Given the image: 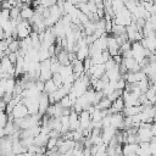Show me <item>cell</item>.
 Here are the masks:
<instances>
[{
	"mask_svg": "<svg viewBox=\"0 0 156 156\" xmlns=\"http://www.w3.org/2000/svg\"><path fill=\"white\" fill-rule=\"evenodd\" d=\"M30 32H32V26L29 24V22L22 20L21 22H18V24L16 27V38L18 40L24 39V38L29 37Z\"/></svg>",
	"mask_w": 156,
	"mask_h": 156,
	"instance_id": "obj_1",
	"label": "cell"
},
{
	"mask_svg": "<svg viewBox=\"0 0 156 156\" xmlns=\"http://www.w3.org/2000/svg\"><path fill=\"white\" fill-rule=\"evenodd\" d=\"M123 118H124V116L122 115V112L111 113V117H110V127L115 128L116 130H124Z\"/></svg>",
	"mask_w": 156,
	"mask_h": 156,
	"instance_id": "obj_2",
	"label": "cell"
},
{
	"mask_svg": "<svg viewBox=\"0 0 156 156\" xmlns=\"http://www.w3.org/2000/svg\"><path fill=\"white\" fill-rule=\"evenodd\" d=\"M10 113H11V116L13 117V119H21V118H24V117L28 116V110H27V107H26L22 102H18V104L12 108V111H11Z\"/></svg>",
	"mask_w": 156,
	"mask_h": 156,
	"instance_id": "obj_3",
	"label": "cell"
},
{
	"mask_svg": "<svg viewBox=\"0 0 156 156\" xmlns=\"http://www.w3.org/2000/svg\"><path fill=\"white\" fill-rule=\"evenodd\" d=\"M106 50H107V52L110 54L111 57L119 54V45L117 44V41H116V39L112 34L107 35V49Z\"/></svg>",
	"mask_w": 156,
	"mask_h": 156,
	"instance_id": "obj_4",
	"label": "cell"
},
{
	"mask_svg": "<svg viewBox=\"0 0 156 156\" xmlns=\"http://www.w3.org/2000/svg\"><path fill=\"white\" fill-rule=\"evenodd\" d=\"M124 67H126V69H127V72H138V71H140V66H139V63L133 58V57H122V62H121Z\"/></svg>",
	"mask_w": 156,
	"mask_h": 156,
	"instance_id": "obj_5",
	"label": "cell"
},
{
	"mask_svg": "<svg viewBox=\"0 0 156 156\" xmlns=\"http://www.w3.org/2000/svg\"><path fill=\"white\" fill-rule=\"evenodd\" d=\"M155 135L151 133L150 128H138L136 130V138L139 143H149Z\"/></svg>",
	"mask_w": 156,
	"mask_h": 156,
	"instance_id": "obj_6",
	"label": "cell"
},
{
	"mask_svg": "<svg viewBox=\"0 0 156 156\" xmlns=\"http://www.w3.org/2000/svg\"><path fill=\"white\" fill-rule=\"evenodd\" d=\"M140 44L144 49L149 50L150 52H154L155 51V48H156V39H155V35H150V37H145L140 40Z\"/></svg>",
	"mask_w": 156,
	"mask_h": 156,
	"instance_id": "obj_7",
	"label": "cell"
},
{
	"mask_svg": "<svg viewBox=\"0 0 156 156\" xmlns=\"http://www.w3.org/2000/svg\"><path fill=\"white\" fill-rule=\"evenodd\" d=\"M116 132L117 130L115 128H112V127H104L101 129V140H102V143L107 145V143L115 136Z\"/></svg>",
	"mask_w": 156,
	"mask_h": 156,
	"instance_id": "obj_8",
	"label": "cell"
},
{
	"mask_svg": "<svg viewBox=\"0 0 156 156\" xmlns=\"http://www.w3.org/2000/svg\"><path fill=\"white\" fill-rule=\"evenodd\" d=\"M78 119H79V129L89 128L91 119H90V115L85 110H83L80 113H78Z\"/></svg>",
	"mask_w": 156,
	"mask_h": 156,
	"instance_id": "obj_9",
	"label": "cell"
},
{
	"mask_svg": "<svg viewBox=\"0 0 156 156\" xmlns=\"http://www.w3.org/2000/svg\"><path fill=\"white\" fill-rule=\"evenodd\" d=\"M68 123H69V130H77L79 129V119H78V113L74 112L71 108V112L68 115Z\"/></svg>",
	"mask_w": 156,
	"mask_h": 156,
	"instance_id": "obj_10",
	"label": "cell"
},
{
	"mask_svg": "<svg viewBox=\"0 0 156 156\" xmlns=\"http://www.w3.org/2000/svg\"><path fill=\"white\" fill-rule=\"evenodd\" d=\"M138 151V144H123L122 156H134Z\"/></svg>",
	"mask_w": 156,
	"mask_h": 156,
	"instance_id": "obj_11",
	"label": "cell"
},
{
	"mask_svg": "<svg viewBox=\"0 0 156 156\" xmlns=\"http://www.w3.org/2000/svg\"><path fill=\"white\" fill-rule=\"evenodd\" d=\"M33 15H34V10L30 6H28L27 4H23V7L20 10V17H21V20L29 21Z\"/></svg>",
	"mask_w": 156,
	"mask_h": 156,
	"instance_id": "obj_12",
	"label": "cell"
},
{
	"mask_svg": "<svg viewBox=\"0 0 156 156\" xmlns=\"http://www.w3.org/2000/svg\"><path fill=\"white\" fill-rule=\"evenodd\" d=\"M105 74L107 76L108 82H116V80H118V79L122 77V76H121V73H119V69H118V65H116L113 68H111V69L106 71V72H105Z\"/></svg>",
	"mask_w": 156,
	"mask_h": 156,
	"instance_id": "obj_13",
	"label": "cell"
},
{
	"mask_svg": "<svg viewBox=\"0 0 156 156\" xmlns=\"http://www.w3.org/2000/svg\"><path fill=\"white\" fill-rule=\"evenodd\" d=\"M139 112H140L139 106H124V108L122 110V115L124 117H130V116H134Z\"/></svg>",
	"mask_w": 156,
	"mask_h": 156,
	"instance_id": "obj_14",
	"label": "cell"
},
{
	"mask_svg": "<svg viewBox=\"0 0 156 156\" xmlns=\"http://www.w3.org/2000/svg\"><path fill=\"white\" fill-rule=\"evenodd\" d=\"M48 139H49V135H48V134L39 133L37 136H34V139H33V145H37V146H45Z\"/></svg>",
	"mask_w": 156,
	"mask_h": 156,
	"instance_id": "obj_15",
	"label": "cell"
},
{
	"mask_svg": "<svg viewBox=\"0 0 156 156\" xmlns=\"http://www.w3.org/2000/svg\"><path fill=\"white\" fill-rule=\"evenodd\" d=\"M111 101L106 98V96H104L101 100H99V102L95 105V108H98V110H108L110 107H111Z\"/></svg>",
	"mask_w": 156,
	"mask_h": 156,
	"instance_id": "obj_16",
	"label": "cell"
},
{
	"mask_svg": "<svg viewBox=\"0 0 156 156\" xmlns=\"http://www.w3.org/2000/svg\"><path fill=\"white\" fill-rule=\"evenodd\" d=\"M155 90H156L155 84H152V85H150V87H149V89L144 93V95H145L146 100H149V101H150V102H152V104H155V98H156Z\"/></svg>",
	"mask_w": 156,
	"mask_h": 156,
	"instance_id": "obj_17",
	"label": "cell"
},
{
	"mask_svg": "<svg viewBox=\"0 0 156 156\" xmlns=\"http://www.w3.org/2000/svg\"><path fill=\"white\" fill-rule=\"evenodd\" d=\"M57 89V87L54 84V82L51 80V79H49V80H46V82H44V89H43V91L45 93V94H51V93H54L55 90Z\"/></svg>",
	"mask_w": 156,
	"mask_h": 156,
	"instance_id": "obj_18",
	"label": "cell"
},
{
	"mask_svg": "<svg viewBox=\"0 0 156 156\" xmlns=\"http://www.w3.org/2000/svg\"><path fill=\"white\" fill-rule=\"evenodd\" d=\"M58 104L61 105L62 108H72V106L74 105V102L71 100V98H69L68 95H65V96L58 101Z\"/></svg>",
	"mask_w": 156,
	"mask_h": 156,
	"instance_id": "obj_19",
	"label": "cell"
},
{
	"mask_svg": "<svg viewBox=\"0 0 156 156\" xmlns=\"http://www.w3.org/2000/svg\"><path fill=\"white\" fill-rule=\"evenodd\" d=\"M18 49H20L18 39H13V40L9 44V48H7V50L5 51V55H7V54H10V52H17Z\"/></svg>",
	"mask_w": 156,
	"mask_h": 156,
	"instance_id": "obj_20",
	"label": "cell"
},
{
	"mask_svg": "<svg viewBox=\"0 0 156 156\" xmlns=\"http://www.w3.org/2000/svg\"><path fill=\"white\" fill-rule=\"evenodd\" d=\"M126 33V27L123 26H119V24H112V28H111V34L112 35H121V34H124Z\"/></svg>",
	"mask_w": 156,
	"mask_h": 156,
	"instance_id": "obj_21",
	"label": "cell"
},
{
	"mask_svg": "<svg viewBox=\"0 0 156 156\" xmlns=\"http://www.w3.org/2000/svg\"><path fill=\"white\" fill-rule=\"evenodd\" d=\"M136 85H138V88L140 89L141 94H144V93L149 89V87H150V85H152V84L149 82V79H147V78H144V79H141L140 82H138V83H136Z\"/></svg>",
	"mask_w": 156,
	"mask_h": 156,
	"instance_id": "obj_22",
	"label": "cell"
},
{
	"mask_svg": "<svg viewBox=\"0 0 156 156\" xmlns=\"http://www.w3.org/2000/svg\"><path fill=\"white\" fill-rule=\"evenodd\" d=\"M58 73H60V76H61L63 79L67 78L68 76L73 74V72H72V66H71V65H68V66H61Z\"/></svg>",
	"mask_w": 156,
	"mask_h": 156,
	"instance_id": "obj_23",
	"label": "cell"
},
{
	"mask_svg": "<svg viewBox=\"0 0 156 156\" xmlns=\"http://www.w3.org/2000/svg\"><path fill=\"white\" fill-rule=\"evenodd\" d=\"M51 80L54 82V84H55L57 88L61 87L62 83H63V78L60 76V73H54V74L51 76Z\"/></svg>",
	"mask_w": 156,
	"mask_h": 156,
	"instance_id": "obj_24",
	"label": "cell"
},
{
	"mask_svg": "<svg viewBox=\"0 0 156 156\" xmlns=\"http://www.w3.org/2000/svg\"><path fill=\"white\" fill-rule=\"evenodd\" d=\"M57 139L58 138H49L46 144H45V147L46 150H51V149H55L57 146Z\"/></svg>",
	"mask_w": 156,
	"mask_h": 156,
	"instance_id": "obj_25",
	"label": "cell"
},
{
	"mask_svg": "<svg viewBox=\"0 0 156 156\" xmlns=\"http://www.w3.org/2000/svg\"><path fill=\"white\" fill-rule=\"evenodd\" d=\"M130 46H132V43H130L129 40H127V41H124L123 44H121V45H119V55H122V54L129 51V50H130Z\"/></svg>",
	"mask_w": 156,
	"mask_h": 156,
	"instance_id": "obj_26",
	"label": "cell"
},
{
	"mask_svg": "<svg viewBox=\"0 0 156 156\" xmlns=\"http://www.w3.org/2000/svg\"><path fill=\"white\" fill-rule=\"evenodd\" d=\"M20 17V9L17 7H11L10 9V18L11 20H17Z\"/></svg>",
	"mask_w": 156,
	"mask_h": 156,
	"instance_id": "obj_27",
	"label": "cell"
},
{
	"mask_svg": "<svg viewBox=\"0 0 156 156\" xmlns=\"http://www.w3.org/2000/svg\"><path fill=\"white\" fill-rule=\"evenodd\" d=\"M7 122H9L7 113L6 112H0V128H4Z\"/></svg>",
	"mask_w": 156,
	"mask_h": 156,
	"instance_id": "obj_28",
	"label": "cell"
},
{
	"mask_svg": "<svg viewBox=\"0 0 156 156\" xmlns=\"http://www.w3.org/2000/svg\"><path fill=\"white\" fill-rule=\"evenodd\" d=\"M82 62H83V68H84V72H87V71H88V69H89V68H90V67L93 66L91 58H90L89 56H88L87 58H84V60H83Z\"/></svg>",
	"mask_w": 156,
	"mask_h": 156,
	"instance_id": "obj_29",
	"label": "cell"
},
{
	"mask_svg": "<svg viewBox=\"0 0 156 156\" xmlns=\"http://www.w3.org/2000/svg\"><path fill=\"white\" fill-rule=\"evenodd\" d=\"M144 78H146V76H145V73H144L141 69L138 71V72H134V79H135V83L140 82V80L144 79Z\"/></svg>",
	"mask_w": 156,
	"mask_h": 156,
	"instance_id": "obj_30",
	"label": "cell"
},
{
	"mask_svg": "<svg viewBox=\"0 0 156 156\" xmlns=\"http://www.w3.org/2000/svg\"><path fill=\"white\" fill-rule=\"evenodd\" d=\"M6 56L9 57V60H10V62H11V63H13V65H15V62H16V60H17V57H18V55H17V52H10V54H7Z\"/></svg>",
	"mask_w": 156,
	"mask_h": 156,
	"instance_id": "obj_31",
	"label": "cell"
},
{
	"mask_svg": "<svg viewBox=\"0 0 156 156\" xmlns=\"http://www.w3.org/2000/svg\"><path fill=\"white\" fill-rule=\"evenodd\" d=\"M7 48H9V43H7V40H6V39H1V40H0V50L5 52V51L7 50Z\"/></svg>",
	"mask_w": 156,
	"mask_h": 156,
	"instance_id": "obj_32",
	"label": "cell"
},
{
	"mask_svg": "<svg viewBox=\"0 0 156 156\" xmlns=\"http://www.w3.org/2000/svg\"><path fill=\"white\" fill-rule=\"evenodd\" d=\"M5 136H6V134H5L4 128H0V139H2V138H5Z\"/></svg>",
	"mask_w": 156,
	"mask_h": 156,
	"instance_id": "obj_33",
	"label": "cell"
},
{
	"mask_svg": "<svg viewBox=\"0 0 156 156\" xmlns=\"http://www.w3.org/2000/svg\"><path fill=\"white\" fill-rule=\"evenodd\" d=\"M4 56H5V52H4V51H1V50H0V60H1V58H2V57H4Z\"/></svg>",
	"mask_w": 156,
	"mask_h": 156,
	"instance_id": "obj_34",
	"label": "cell"
},
{
	"mask_svg": "<svg viewBox=\"0 0 156 156\" xmlns=\"http://www.w3.org/2000/svg\"><path fill=\"white\" fill-rule=\"evenodd\" d=\"M50 1H51V4H52V5H55V4H56L58 0H50Z\"/></svg>",
	"mask_w": 156,
	"mask_h": 156,
	"instance_id": "obj_35",
	"label": "cell"
},
{
	"mask_svg": "<svg viewBox=\"0 0 156 156\" xmlns=\"http://www.w3.org/2000/svg\"><path fill=\"white\" fill-rule=\"evenodd\" d=\"M79 2H88V0H79Z\"/></svg>",
	"mask_w": 156,
	"mask_h": 156,
	"instance_id": "obj_36",
	"label": "cell"
},
{
	"mask_svg": "<svg viewBox=\"0 0 156 156\" xmlns=\"http://www.w3.org/2000/svg\"><path fill=\"white\" fill-rule=\"evenodd\" d=\"M88 1H94V0H88Z\"/></svg>",
	"mask_w": 156,
	"mask_h": 156,
	"instance_id": "obj_37",
	"label": "cell"
}]
</instances>
